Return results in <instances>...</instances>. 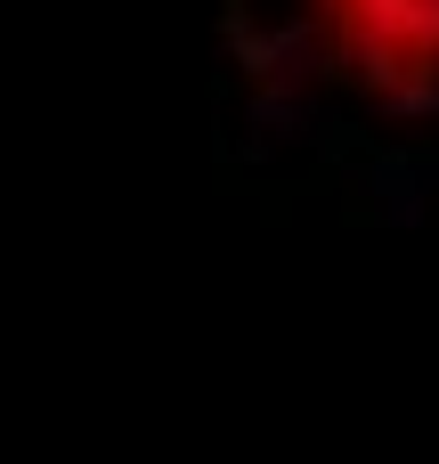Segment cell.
Instances as JSON below:
<instances>
[{"label": "cell", "mask_w": 439, "mask_h": 464, "mask_svg": "<svg viewBox=\"0 0 439 464\" xmlns=\"http://www.w3.org/2000/svg\"><path fill=\"white\" fill-rule=\"evenodd\" d=\"M253 8L310 82L391 122L439 114V0H253Z\"/></svg>", "instance_id": "cell-1"}]
</instances>
